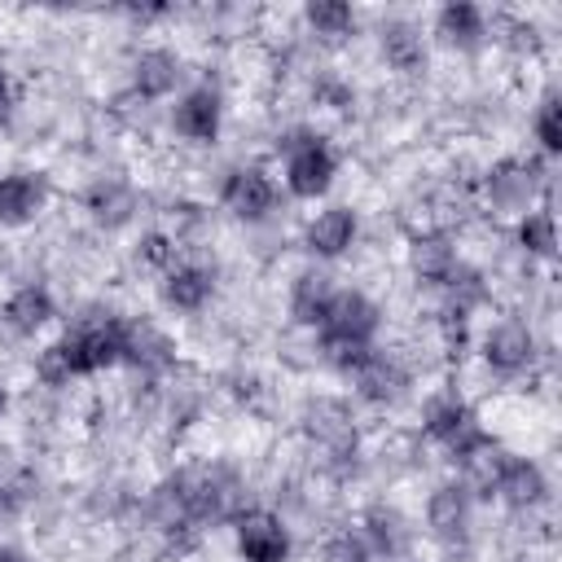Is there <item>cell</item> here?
<instances>
[{
	"mask_svg": "<svg viewBox=\"0 0 562 562\" xmlns=\"http://www.w3.org/2000/svg\"><path fill=\"white\" fill-rule=\"evenodd\" d=\"M356 531H360V540L369 544V553L382 558V562H404V558L413 553V540H417L413 522H408L404 509L391 505V501H373V505H364Z\"/></svg>",
	"mask_w": 562,
	"mask_h": 562,
	"instance_id": "obj_22",
	"label": "cell"
},
{
	"mask_svg": "<svg viewBox=\"0 0 562 562\" xmlns=\"http://www.w3.org/2000/svg\"><path fill=\"white\" fill-rule=\"evenodd\" d=\"M299 18L316 44H347L360 31V13L347 0H307Z\"/></svg>",
	"mask_w": 562,
	"mask_h": 562,
	"instance_id": "obj_26",
	"label": "cell"
},
{
	"mask_svg": "<svg viewBox=\"0 0 562 562\" xmlns=\"http://www.w3.org/2000/svg\"><path fill=\"white\" fill-rule=\"evenodd\" d=\"M79 211L88 215L92 228L123 233L140 215V189L119 171H101L79 189Z\"/></svg>",
	"mask_w": 562,
	"mask_h": 562,
	"instance_id": "obj_11",
	"label": "cell"
},
{
	"mask_svg": "<svg viewBox=\"0 0 562 562\" xmlns=\"http://www.w3.org/2000/svg\"><path fill=\"white\" fill-rule=\"evenodd\" d=\"M356 241H360V211L347 202H329L303 224V250L312 263H338L356 250Z\"/></svg>",
	"mask_w": 562,
	"mask_h": 562,
	"instance_id": "obj_15",
	"label": "cell"
},
{
	"mask_svg": "<svg viewBox=\"0 0 562 562\" xmlns=\"http://www.w3.org/2000/svg\"><path fill=\"white\" fill-rule=\"evenodd\" d=\"M299 430L329 461H347L360 452V417L342 395H307L299 408Z\"/></svg>",
	"mask_w": 562,
	"mask_h": 562,
	"instance_id": "obj_3",
	"label": "cell"
},
{
	"mask_svg": "<svg viewBox=\"0 0 562 562\" xmlns=\"http://www.w3.org/2000/svg\"><path fill=\"white\" fill-rule=\"evenodd\" d=\"M176 364H180V347L158 321L123 316V369H132L136 378L162 382L167 373H176Z\"/></svg>",
	"mask_w": 562,
	"mask_h": 562,
	"instance_id": "obj_10",
	"label": "cell"
},
{
	"mask_svg": "<svg viewBox=\"0 0 562 562\" xmlns=\"http://www.w3.org/2000/svg\"><path fill=\"white\" fill-rule=\"evenodd\" d=\"M0 562H35V558H31L22 544H4V540H0Z\"/></svg>",
	"mask_w": 562,
	"mask_h": 562,
	"instance_id": "obj_35",
	"label": "cell"
},
{
	"mask_svg": "<svg viewBox=\"0 0 562 562\" xmlns=\"http://www.w3.org/2000/svg\"><path fill=\"white\" fill-rule=\"evenodd\" d=\"M35 496H40V474H35V470H26V474L13 479V483H0V527L26 518L31 505H35Z\"/></svg>",
	"mask_w": 562,
	"mask_h": 562,
	"instance_id": "obj_30",
	"label": "cell"
},
{
	"mask_svg": "<svg viewBox=\"0 0 562 562\" xmlns=\"http://www.w3.org/2000/svg\"><path fill=\"white\" fill-rule=\"evenodd\" d=\"M378 57L400 79H422L430 70V44L413 18H386L378 26Z\"/></svg>",
	"mask_w": 562,
	"mask_h": 562,
	"instance_id": "obj_19",
	"label": "cell"
},
{
	"mask_svg": "<svg viewBox=\"0 0 562 562\" xmlns=\"http://www.w3.org/2000/svg\"><path fill=\"white\" fill-rule=\"evenodd\" d=\"M430 40L448 53H461V57H474L487 48V9L470 4V0H448L435 9L430 18Z\"/></svg>",
	"mask_w": 562,
	"mask_h": 562,
	"instance_id": "obj_18",
	"label": "cell"
},
{
	"mask_svg": "<svg viewBox=\"0 0 562 562\" xmlns=\"http://www.w3.org/2000/svg\"><path fill=\"white\" fill-rule=\"evenodd\" d=\"M211 299H215V268L206 259L184 255L176 268L158 277V303L176 316H198L211 307Z\"/></svg>",
	"mask_w": 562,
	"mask_h": 562,
	"instance_id": "obj_17",
	"label": "cell"
},
{
	"mask_svg": "<svg viewBox=\"0 0 562 562\" xmlns=\"http://www.w3.org/2000/svg\"><path fill=\"white\" fill-rule=\"evenodd\" d=\"M228 531H233L237 562H290L294 558V531L285 514H277L272 505H246L228 522Z\"/></svg>",
	"mask_w": 562,
	"mask_h": 562,
	"instance_id": "obj_6",
	"label": "cell"
},
{
	"mask_svg": "<svg viewBox=\"0 0 562 562\" xmlns=\"http://www.w3.org/2000/svg\"><path fill=\"white\" fill-rule=\"evenodd\" d=\"M404 268L417 285L426 290H439L457 268H461V241L443 228V224H430V228H417L408 233L404 241Z\"/></svg>",
	"mask_w": 562,
	"mask_h": 562,
	"instance_id": "obj_14",
	"label": "cell"
},
{
	"mask_svg": "<svg viewBox=\"0 0 562 562\" xmlns=\"http://www.w3.org/2000/svg\"><path fill=\"white\" fill-rule=\"evenodd\" d=\"M514 246L527 259L553 263V255H558V220H553V206L549 202H540V206H531V211H522L514 220Z\"/></svg>",
	"mask_w": 562,
	"mask_h": 562,
	"instance_id": "obj_27",
	"label": "cell"
},
{
	"mask_svg": "<svg viewBox=\"0 0 562 562\" xmlns=\"http://www.w3.org/2000/svg\"><path fill=\"white\" fill-rule=\"evenodd\" d=\"M224 110H228L224 88L215 79H198V83H184V92L167 110V127L184 145H215L224 132Z\"/></svg>",
	"mask_w": 562,
	"mask_h": 562,
	"instance_id": "obj_7",
	"label": "cell"
},
{
	"mask_svg": "<svg viewBox=\"0 0 562 562\" xmlns=\"http://www.w3.org/2000/svg\"><path fill=\"white\" fill-rule=\"evenodd\" d=\"M132 255H136V263H140L145 272H154V281H158L167 268H176V263L184 259V246H180V237L167 233V228H145V233L136 237Z\"/></svg>",
	"mask_w": 562,
	"mask_h": 562,
	"instance_id": "obj_29",
	"label": "cell"
},
{
	"mask_svg": "<svg viewBox=\"0 0 562 562\" xmlns=\"http://www.w3.org/2000/svg\"><path fill=\"white\" fill-rule=\"evenodd\" d=\"M531 140H536V154L544 162H553L562 154V97H558V88H549L536 101V110H531Z\"/></svg>",
	"mask_w": 562,
	"mask_h": 562,
	"instance_id": "obj_28",
	"label": "cell"
},
{
	"mask_svg": "<svg viewBox=\"0 0 562 562\" xmlns=\"http://www.w3.org/2000/svg\"><path fill=\"white\" fill-rule=\"evenodd\" d=\"M474 509L479 501L457 483V479H443L426 492V505H422V522H426V536L439 544V549H465L474 540Z\"/></svg>",
	"mask_w": 562,
	"mask_h": 562,
	"instance_id": "obj_9",
	"label": "cell"
},
{
	"mask_svg": "<svg viewBox=\"0 0 562 562\" xmlns=\"http://www.w3.org/2000/svg\"><path fill=\"white\" fill-rule=\"evenodd\" d=\"M184 57L167 44H145L132 66H127V92L140 97L145 105H158V101H176L184 92Z\"/></svg>",
	"mask_w": 562,
	"mask_h": 562,
	"instance_id": "obj_13",
	"label": "cell"
},
{
	"mask_svg": "<svg viewBox=\"0 0 562 562\" xmlns=\"http://www.w3.org/2000/svg\"><path fill=\"white\" fill-rule=\"evenodd\" d=\"M48 176L44 171H4L0 176V228H26L48 211Z\"/></svg>",
	"mask_w": 562,
	"mask_h": 562,
	"instance_id": "obj_24",
	"label": "cell"
},
{
	"mask_svg": "<svg viewBox=\"0 0 562 562\" xmlns=\"http://www.w3.org/2000/svg\"><path fill=\"white\" fill-rule=\"evenodd\" d=\"M220 211H228L237 224H268L281 206V184L263 162H233L220 180Z\"/></svg>",
	"mask_w": 562,
	"mask_h": 562,
	"instance_id": "obj_4",
	"label": "cell"
},
{
	"mask_svg": "<svg viewBox=\"0 0 562 562\" xmlns=\"http://www.w3.org/2000/svg\"><path fill=\"white\" fill-rule=\"evenodd\" d=\"M13 114H18V92H13V79L4 70V61H0V132L13 123Z\"/></svg>",
	"mask_w": 562,
	"mask_h": 562,
	"instance_id": "obj_33",
	"label": "cell"
},
{
	"mask_svg": "<svg viewBox=\"0 0 562 562\" xmlns=\"http://www.w3.org/2000/svg\"><path fill=\"white\" fill-rule=\"evenodd\" d=\"M35 382L44 386V391H66L70 382H75V373H70V360H66V351H61V342L53 338V342H44L40 351H35Z\"/></svg>",
	"mask_w": 562,
	"mask_h": 562,
	"instance_id": "obj_31",
	"label": "cell"
},
{
	"mask_svg": "<svg viewBox=\"0 0 562 562\" xmlns=\"http://www.w3.org/2000/svg\"><path fill=\"white\" fill-rule=\"evenodd\" d=\"M334 290H338V281H334V272H329L325 263L299 268V272L290 277V285H285V316H290L299 329H321Z\"/></svg>",
	"mask_w": 562,
	"mask_h": 562,
	"instance_id": "obj_23",
	"label": "cell"
},
{
	"mask_svg": "<svg viewBox=\"0 0 562 562\" xmlns=\"http://www.w3.org/2000/svg\"><path fill=\"white\" fill-rule=\"evenodd\" d=\"M347 382H351V395L369 408H395L413 395V369L386 347H369L347 373Z\"/></svg>",
	"mask_w": 562,
	"mask_h": 562,
	"instance_id": "obj_8",
	"label": "cell"
},
{
	"mask_svg": "<svg viewBox=\"0 0 562 562\" xmlns=\"http://www.w3.org/2000/svg\"><path fill=\"white\" fill-rule=\"evenodd\" d=\"M31 465L22 461V452L18 448H9V443H0V483H13V479H22Z\"/></svg>",
	"mask_w": 562,
	"mask_h": 562,
	"instance_id": "obj_34",
	"label": "cell"
},
{
	"mask_svg": "<svg viewBox=\"0 0 562 562\" xmlns=\"http://www.w3.org/2000/svg\"><path fill=\"white\" fill-rule=\"evenodd\" d=\"M57 321V299L44 281H22L0 299V325L9 338H35Z\"/></svg>",
	"mask_w": 562,
	"mask_h": 562,
	"instance_id": "obj_20",
	"label": "cell"
},
{
	"mask_svg": "<svg viewBox=\"0 0 562 562\" xmlns=\"http://www.w3.org/2000/svg\"><path fill=\"white\" fill-rule=\"evenodd\" d=\"M316 562H373V553H369V544L360 540V531L338 527V531H329V536L321 540Z\"/></svg>",
	"mask_w": 562,
	"mask_h": 562,
	"instance_id": "obj_32",
	"label": "cell"
},
{
	"mask_svg": "<svg viewBox=\"0 0 562 562\" xmlns=\"http://www.w3.org/2000/svg\"><path fill=\"white\" fill-rule=\"evenodd\" d=\"M549 474L536 457L527 452H505L501 461V474L492 483V501H501L509 514H536L549 505Z\"/></svg>",
	"mask_w": 562,
	"mask_h": 562,
	"instance_id": "obj_16",
	"label": "cell"
},
{
	"mask_svg": "<svg viewBox=\"0 0 562 562\" xmlns=\"http://www.w3.org/2000/svg\"><path fill=\"white\" fill-rule=\"evenodd\" d=\"M277 154H281V184H285V193L294 202H316V198H325L334 189L338 154L316 127H307V123L285 127L277 136Z\"/></svg>",
	"mask_w": 562,
	"mask_h": 562,
	"instance_id": "obj_1",
	"label": "cell"
},
{
	"mask_svg": "<svg viewBox=\"0 0 562 562\" xmlns=\"http://www.w3.org/2000/svg\"><path fill=\"white\" fill-rule=\"evenodd\" d=\"M549 184V162L540 154H501L479 176V198L496 220H518L522 211L540 206V189Z\"/></svg>",
	"mask_w": 562,
	"mask_h": 562,
	"instance_id": "obj_2",
	"label": "cell"
},
{
	"mask_svg": "<svg viewBox=\"0 0 562 562\" xmlns=\"http://www.w3.org/2000/svg\"><path fill=\"white\" fill-rule=\"evenodd\" d=\"M9 413H13V391L0 382V422H9Z\"/></svg>",
	"mask_w": 562,
	"mask_h": 562,
	"instance_id": "obj_36",
	"label": "cell"
},
{
	"mask_svg": "<svg viewBox=\"0 0 562 562\" xmlns=\"http://www.w3.org/2000/svg\"><path fill=\"white\" fill-rule=\"evenodd\" d=\"M479 426V413L474 404L457 391V386H435L426 400H422V435L435 443V448H452L461 435H470Z\"/></svg>",
	"mask_w": 562,
	"mask_h": 562,
	"instance_id": "obj_21",
	"label": "cell"
},
{
	"mask_svg": "<svg viewBox=\"0 0 562 562\" xmlns=\"http://www.w3.org/2000/svg\"><path fill=\"white\" fill-rule=\"evenodd\" d=\"M479 360L492 378H522L540 360L536 325L522 316H501L479 334Z\"/></svg>",
	"mask_w": 562,
	"mask_h": 562,
	"instance_id": "obj_5",
	"label": "cell"
},
{
	"mask_svg": "<svg viewBox=\"0 0 562 562\" xmlns=\"http://www.w3.org/2000/svg\"><path fill=\"white\" fill-rule=\"evenodd\" d=\"M140 518H145V527H149L158 540L180 536V531H202V527L193 522V505H189V496H184V487H180L176 474L158 479V483L140 496Z\"/></svg>",
	"mask_w": 562,
	"mask_h": 562,
	"instance_id": "obj_25",
	"label": "cell"
},
{
	"mask_svg": "<svg viewBox=\"0 0 562 562\" xmlns=\"http://www.w3.org/2000/svg\"><path fill=\"white\" fill-rule=\"evenodd\" d=\"M382 325H386L382 303H378L369 290H360V285H338L334 299H329V307H325V321H321L325 334L347 338V342H356V347H378ZM312 334H316V329H312Z\"/></svg>",
	"mask_w": 562,
	"mask_h": 562,
	"instance_id": "obj_12",
	"label": "cell"
}]
</instances>
